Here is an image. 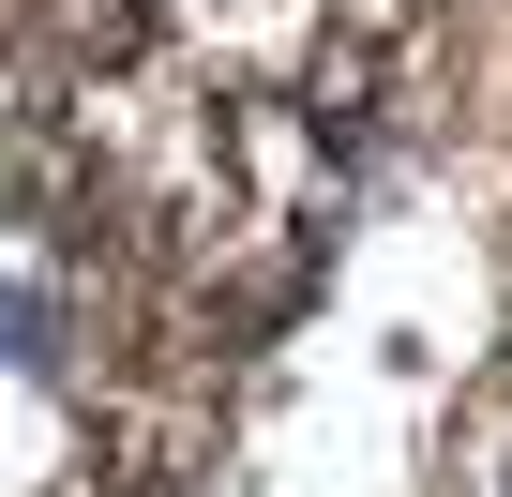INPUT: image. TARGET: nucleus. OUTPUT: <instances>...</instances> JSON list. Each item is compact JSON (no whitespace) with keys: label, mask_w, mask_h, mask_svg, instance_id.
Segmentation results:
<instances>
[{"label":"nucleus","mask_w":512,"mask_h":497,"mask_svg":"<svg viewBox=\"0 0 512 497\" xmlns=\"http://www.w3.org/2000/svg\"><path fill=\"white\" fill-rule=\"evenodd\" d=\"M497 497H512V422H497Z\"/></svg>","instance_id":"f257e3e1"}]
</instances>
